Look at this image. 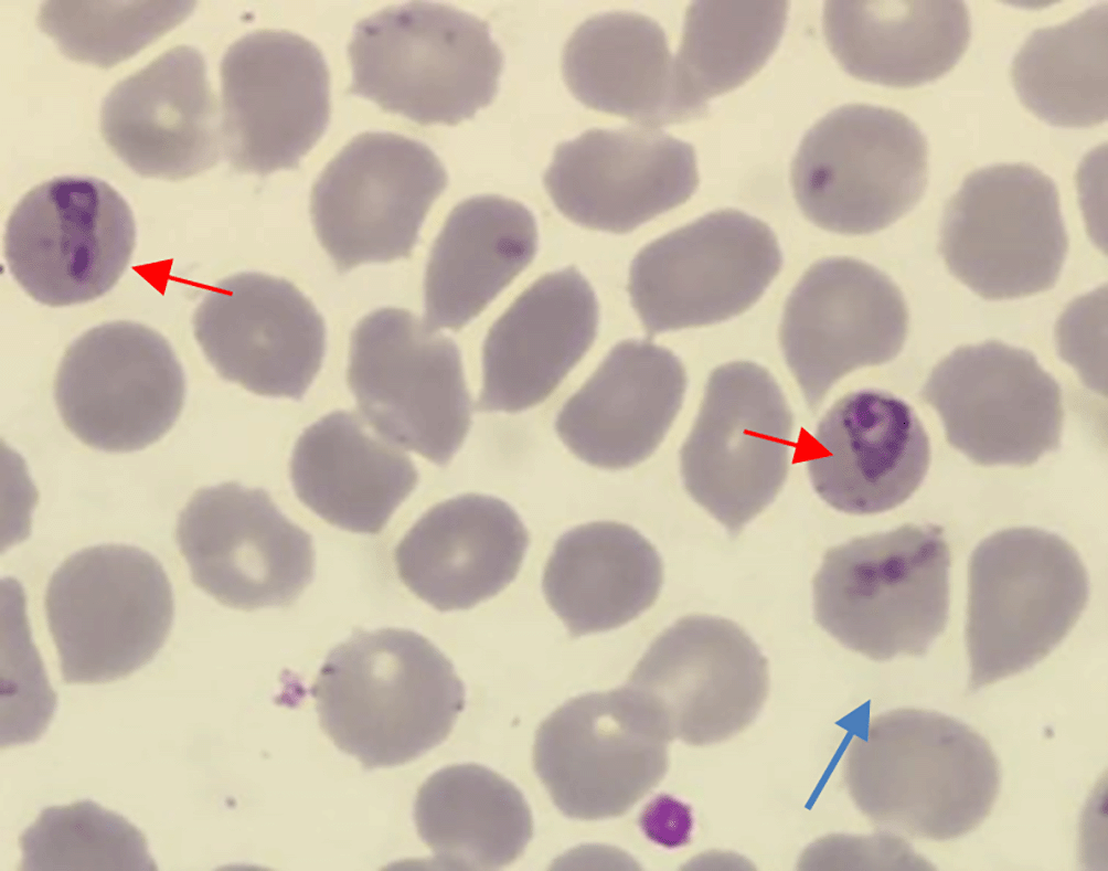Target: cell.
Listing matches in <instances>:
<instances>
[{"mask_svg":"<svg viewBox=\"0 0 1108 871\" xmlns=\"http://www.w3.org/2000/svg\"><path fill=\"white\" fill-rule=\"evenodd\" d=\"M298 499L327 522L376 534L418 482L411 458L345 411L307 427L290 459Z\"/></svg>","mask_w":1108,"mask_h":871,"instance_id":"29","label":"cell"},{"mask_svg":"<svg viewBox=\"0 0 1108 871\" xmlns=\"http://www.w3.org/2000/svg\"><path fill=\"white\" fill-rule=\"evenodd\" d=\"M806 460L811 484L828 504L874 514L918 489L930 465V443L906 402L861 390L841 397L822 417Z\"/></svg>","mask_w":1108,"mask_h":871,"instance_id":"24","label":"cell"},{"mask_svg":"<svg viewBox=\"0 0 1108 871\" xmlns=\"http://www.w3.org/2000/svg\"><path fill=\"white\" fill-rule=\"evenodd\" d=\"M536 245L535 219L523 204L498 195L457 204L427 264L426 325L460 329L528 266Z\"/></svg>","mask_w":1108,"mask_h":871,"instance_id":"30","label":"cell"},{"mask_svg":"<svg viewBox=\"0 0 1108 871\" xmlns=\"http://www.w3.org/2000/svg\"><path fill=\"white\" fill-rule=\"evenodd\" d=\"M223 150L238 172L298 167L326 130L330 78L321 51L284 30L235 41L221 62Z\"/></svg>","mask_w":1108,"mask_h":871,"instance_id":"16","label":"cell"},{"mask_svg":"<svg viewBox=\"0 0 1108 871\" xmlns=\"http://www.w3.org/2000/svg\"><path fill=\"white\" fill-rule=\"evenodd\" d=\"M322 731L365 769L412 762L446 740L465 707L452 663L408 629H356L310 688Z\"/></svg>","mask_w":1108,"mask_h":871,"instance_id":"1","label":"cell"},{"mask_svg":"<svg viewBox=\"0 0 1108 871\" xmlns=\"http://www.w3.org/2000/svg\"><path fill=\"white\" fill-rule=\"evenodd\" d=\"M448 177L425 144L392 132L354 137L311 191L317 237L340 273L408 257Z\"/></svg>","mask_w":1108,"mask_h":871,"instance_id":"12","label":"cell"},{"mask_svg":"<svg viewBox=\"0 0 1108 871\" xmlns=\"http://www.w3.org/2000/svg\"><path fill=\"white\" fill-rule=\"evenodd\" d=\"M947 442L982 466H1030L1061 444L1062 391L1036 358L1000 341L957 348L920 391Z\"/></svg>","mask_w":1108,"mask_h":871,"instance_id":"17","label":"cell"},{"mask_svg":"<svg viewBox=\"0 0 1108 871\" xmlns=\"http://www.w3.org/2000/svg\"><path fill=\"white\" fill-rule=\"evenodd\" d=\"M1067 248L1056 184L1033 166L974 170L945 206L939 252L949 272L984 299L1052 288Z\"/></svg>","mask_w":1108,"mask_h":871,"instance_id":"9","label":"cell"},{"mask_svg":"<svg viewBox=\"0 0 1108 871\" xmlns=\"http://www.w3.org/2000/svg\"><path fill=\"white\" fill-rule=\"evenodd\" d=\"M1107 3L1035 30L1015 54L1011 79L1021 103L1052 126L1082 128L1108 115Z\"/></svg>","mask_w":1108,"mask_h":871,"instance_id":"34","label":"cell"},{"mask_svg":"<svg viewBox=\"0 0 1108 871\" xmlns=\"http://www.w3.org/2000/svg\"><path fill=\"white\" fill-rule=\"evenodd\" d=\"M823 32L852 76L891 87H914L949 72L970 39L968 8L959 0H833Z\"/></svg>","mask_w":1108,"mask_h":871,"instance_id":"28","label":"cell"},{"mask_svg":"<svg viewBox=\"0 0 1108 871\" xmlns=\"http://www.w3.org/2000/svg\"><path fill=\"white\" fill-rule=\"evenodd\" d=\"M217 109L203 55L178 45L111 88L102 105L100 130L137 174L182 180L220 159Z\"/></svg>","mask_w":1108,"mask_h":871,"instance_id":"23","label":"cell"},{"mask_svg":"<svg viewBox=\"0 0 1108 871\" xmlns=\"http://www.w3.org/2000/svg\"><path fill=\"white\" fill-rule=\"evenodd\" d=\"M908 311L898 287L852 257L813 264L788 297L779 330L786 362L816 411L832 385L902 350Z\"/></svg>","mask_w":1108,"mask_h":871,"instance_id":"20","label":"cell"},{"mask_svg":"<svg viewBox=\"0 0 1108 871\" xmlns=\"http://www.w3.org/2000/svg\"><path fill=\"white\" fill-rule=\"evenodd\" d=\"M185 396L182 365L168 340L134 321L94 327L66 349L54 397L66 428L93 448L126 453L160 439Z\"/></svg>","mask_w":1108,"mask_h":871,"instance_id":"15","label":"cell"},{"mask_svg":"<svg viewBox=\"0 0 1108 871\" xmlns=\"http://www.w3.org/2000/svg\"><path fill=\"white\" fill-rule=\"evenodd\" d=\"M950 550L940 527L905 523L829 549L813 577L817 623L873 660L921 656L944 631Z\"/></svg>","mask_w":1108,"mask_h":871,"instance_id":"3","label":"cell"},{"mask_svg":"<svg viewBox=\"0 0 1108 871\" xmlns=\"http://www.w3.org/2000/svg\"><path fill=\"white\" fill-rule=\"evenodd\" d=\"M543 182L573 222L627 233L684 203L699 174L693 147L662 130L594 128L556 147Z\"/></svg>","mask_w":1108,"mask_h":871,"instance_id":"22","label":"cell"},{"mask_svg":"<svg viewBox=\"0 0 1108 871\" xmlns=\"http://www.w3.org/2000/svg\"><path fill=\"white\" fill-rule=\"evenodd\" d=\"M663 580L654 546L630 525L592 522L556 541L544 596L573 637L617 628L649 608Z\"/></svg>","mask_w":1108,"mask_h":871,"instance_id":"32","label":"cell"},{"mask_svg":"<svg viewBox=\"0 0 1108 871\" xmlns=\"http://www.w3.org/2000/svg\"><path fill=\"white\" fill-rule=\"evenodd\" d=\"M56 708L41 659L21 623L17 639L2 631L1 748L38 740Z\"/></svg>","mask_w":1108,"mask_h":871,"instance_id":"38","label":"cell"},{"mask_svg":"<svg viewBox=\"0 0 1108 871\" xmlns=\"http://www.w3.org/2000/svg\"><path fill=\"white\" fill-rule=\"evenodd\" d=\"M767 660L735 623L690 615L663 630L627 686L654 710L671 741L718 743L756 718L768 693Z\"/></svg>","mask_w":1108,"mask_h":871,"instance_id":"19","label":"cell"},{"mask_svg":"<svg viewBox=\"0 0 1108 871\" xmlns=\"http://www.w3.org/2000/svg\"><path fill=\"white\" fill-rule=\"evenodd\" d=\"M639 825L646 837L664 848L690 842L693 829L691 807L669 795H659L642 809Z\"/></svg>","mask_w":1108,"mask_h":871,"instance_id":"39","label":"cell"},{"mask_svg":"<svg viewBox=\"0 0 1108 871\" xmlns=\"http://www.w3.org/2000/svg\"><path fill=\"white\" fill-rule=\"evenodd\" d=\"M1088 596L1084 563L1059 535L1019 527L982 540L969 562L968 690L1044 659L1075 626Z\"/></svg>","mask_w":1108,"mask_h":871,"instance_id":"5","label":"cell"},{"mask_svg":"<svg viewBox=\"0 0 1108 871\" xmlns=\"http://www.w3.org/2000/svg\"><path fill=\"white\" fill-rule=\"evenodd\" d=\"M685 387V370L671 351L624 341L565 403L555 429L569 450L592 466L632 467L659 446Z\"/></svg>","mask_w":1108,"mask_h":871,"instance_id":"25","label":"cell"},{"mask_svg":"<svg viewBox=\"0 0 1108 871\" xmlns=\"http://www.w3.org/2000/svg\"><path fill=\"white\" fill-rule=\"evenodd\" d=\"M844 778L873 824L937 841L976 829L1000 787L998 761L980 734L951 716L914 708L870 720L846 750Z\"/></svg>","mask_w":1108,"mask_h":871,"instance_id":"2","label":"cell"},{"mask_svg":"<svg viewBox=\"0 0 1108 871\" xmlns=\"http://www.w3.org/2000/svg\"><path fill=\"white\" fill-rule=\"evenodd\" d=\"M782 264L763 221L726 209L647 245L632 262L628 290L649 334L700 327L753 306Z\"/></svg>","mask_w":1108,"mask_h":871,"instance_id":"14","label":"cell"},{"mask_svg":"<svg viewBox=\"0 0 1108 871\" xmlns=\"http://www.w3.org/2000/svg\"><path fill=\"white\" fill-rule=\"evenodd\" d=\"M20 870L155 871L143 833L86 799L42 810L19 837Z\"/></svg>","mask_w":1108,"mask_h":871,"instance_id":"36","label":"cell"},{"mask_svg":"<svg viewBox=\"0 0 1108 871\" xmlns=\"http://www.w3.org/2000/svg\"><path fill=\"white\" fill-rule=\"evenodd\" d=\"M671 741L632 688L586 693L536 731L535 772L567 817L597 820L627 812L663 778Z\"/></svg>","mask_w":1108,"mask_h":871,"instance_id":"11","label":"cell"},{"mask_svg":"<svg viewBox=\"0 0 1108 871\" xmlns=\"http://www.w3.org/2000/svg\"><path fill=\"white\" fill-rule=\"evenodd\" d=\"M414 819L437 867L491 870L518 859L533 836L521 792L477 764L435 772L419 787Z\"/></svg>","mask_w":1108,"mask_h":871,"instance_id":"33","label":"cell"},{"mask_svg":"<svg viewBox=\"0 0 1108 871\" xmlns=\"http://www.w3.org/2000/svg\"><path fill=\"white\" fill-rule=\"evenodd\" d=\"M196 1H45L36 22L68 59L109 68L179 25Z\"/></svg>","mask_w":1108,"mask_h":871,"instance_id":"37","label":"cell"},{"mask_svg":"<svg viewBox=\"0 0 1108 871\" xmlns=\"http://www.w3.org/2000/svg\"><path fill=\"white\" fill-rule=\"evenodd\" d=\"M928 147L904 114L866 104L832 110L805 135L791 163L802 213L841 234L885 229L921 199Z\"/></svg>","mask_w":1108,"mask_h":871,"instance_id":"7","label":"cell"},{"mask_svg":"<svg viewBox=\"0 0 1108 871\" xmlns=\"http://www.w3.org/2000/svg\"><path fill=\"white\" fill-rule=\"evenodd\" d=\"M562 71L585 106L642 127L689 120L663 29L635 12L594 15L565 44Z\"/></svg>","mask_w":1108,"mask_h":871,"instance_id":"31","label":"cell"},{"mask_svg":"<svg viewBox=\"0 0 1108 871\" xmlns=\"http://www.w3.org/2000/svg\"><path fill=\"white\" fill-rule=\"evenodd\" d=\"M136 245L129 204L93 177H57L26 192L10 214L3 255L36 301L63 307L106 294Z\"/></svg>","mask_w":1108,"mask_h":871,"instance_id":"13","label":"cell"},{"mask_svg":"<svg viewBox=\"0 0 1108 871\" xmlns=\"http://www.w3.org/2000/svg\"><path fill=\"white\" fill-rule=\"evenodd\" d=\"M788 1H694L685 13L674 59L680 103L689 118L704 116L707 100L757 73L776 50Z\"/></svg>","mask_w":1108,"mask_h":871,"instance_id":"35","label":"cell"},{"mask_svg":"<svg viewBox=\"0 0 1108 871\" xmlns=\"http://www.w3.org/2000/svg\"><path fill=\"white\" fill-rule=\"evenodd\" d=\"M792 413L763 367L715 369L680 452L689 495L733 537L780 491L789 467Z\"/></svg>","mask_w":1108,"mask_h":871,"instance_id":"10","label":"cell"},{"mask_svg":"<svg viewBox=\"0 0 1108 871\" xmlns=\"http://www.w3.org/2000/svg\"><path fill=\"white\" fill-rule=\"evenodd\" d=\"M348 383L385 440L436 465L450 461L471 423L460 354L405 309L365 316L351 336Z\"/></svg>","mask_w":1108,"mask_h":871,"instance_id":"8","label":"cell"},{"mask_svg":"<svg viewBox=\"0 0 1108 871\" xmlns=\"http://www.w3.org/2000/svg\"><path fill=\"white\" fill-rule=\"evenodd\" d=\"M348 54L349 93L420 125L471 118L496 97L503 65L487 22L425 1L358 22Z\"/></svg>","mask_w":1108,"mask_h":871,"instance_id":"4","label":"cell"},{"mask_svg":"<svg viewBox=\"0 0 1108 871\" xmlns=\"http://www.w3.org/2000/svg\"><path fill=\"white\" fill-rule=\"evenodd\" d=\"M175 541L193 583L232 608L288 607L313 577L311 535L260 488L198 489L179 514Z\"/></svg>","mask_w":1108,"mask_h":871,"instance_id":"18","label":"cell"},{"mask_svg":"<svg viewBox=\"0 0 1108 871\" xmlns=\"http://www.w3.org/2000/svg\"><path fill=\"white\" fill-rule=\"evenodd\" d=\"M44 607L65 684L107 683L138 670L163 646L174 612L161 563L125 544L68 556L49 581Z\"/></svg>","mask_w":1108,"mask_h":871,"instance_id":"6","label":"cell"},{"mask_svg":"<svg viewBox=\"0 0 1108 871\" xmlns=\"http://www.w3.org/2000/svg\"><path fill=\"white\" fill-rule=\"evenodd\" d=\"M597 320L596 297L575 268L539 279L488 333L478 408L516 412L543 401L587 351Z\"/></svg>","mask_w":1108,"mask_h":871,"instance_id":"27","label":"cell"},{"mask_svg":"<svg viewBox=\"0 0 1108 871\" xmlns=\"http://www.w3.org/2000/svg\"><path fill=\"white\" fill-rule=\"evenodd\" d=\"M529 533L505 501L479 493L445 500L399 541L394 561L402 582L440 612L468 609L516 576Z\"/></svg>","mask_w":1108,"mask_h":871,"instance_id":"26","label":"cell"},{"mask_svg":"<svg viewBox=\"0 0 1108 871\" xmlns=\"http://www.w3.org/2000/svg\"><path fill=\"white\" fill-rule=\"evenodd\" d=\"M194 337L225 380L300 400L321 368L326 328L291 283L239 273L213 286L193 315Z\"/></svg>","mask_w":1108,"mask_h":871,"instance_id":"21","label":"cell"}]
</instances>
